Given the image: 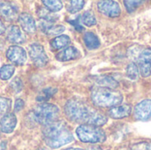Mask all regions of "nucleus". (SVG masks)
<instances>
[{"label": "nucleus", "instance_id": "22", "mask_svg": "<svg viewBox=\"0 0 151 150\" xmlns=\"http://www.w3.org/2000/svg\"><path fill=\"white\" fill-rule=\"evenodd\" d=\"M15 67L12 65H4L0 68V78L3 80H9L14 73Z\"/></svg>", "mask_w": 151, "mask_h": 150}, {"label": "nucleus", "instance_id": "36", "mask_svg": "<svg viewBox=\"0 0 151 150\" xmlns=\"http://www.w3.org/2000/svg\"><path fill=\"white\" fill-rule=\"evenodd\" d=\"M4 42H3L2 40H0V50H1V49H3V47H4Z\"/></svg>", "mask_w": 151, "mask_h": 150}, {"label": "nucleus", "instance_id": "16", "mask_svg": "<svg viewBox=\"0 0 151 150\" xmlns=\"http://www.w3.org/2000/svg\"><path fill=\"white\" fill-rule=\"evenodd\" d=\"M18 11L14 5L8 2L0 1V16L5 20L11 21L17 18Z\"/></svg>", "mask_w": 151, "mask_h": 150}, {"label": "nucleus", "instance_id": "34", "mask_svg": "<svg viewBox=\"0 0 151 150\" xmlns=\"http://www.w3.org/2000/svg\"><path fill=\"white\" fill-rule=\"evenodd\" d=\"M0 150H6V142L0 141Z\"/></svg>", "mask_w": 151, "mask_h": 150}, {"label": "nucleus", "instance_id": "15", "mask_svg": "<svg viewBox=\"0 0 151 150\" xmlns=\"http://www.w3.org/2000/svg\"><path fill=\"white\" fill-rule=\"evenodd\" d=\"M132 111V107L129 104H121L118 106H114L110 109L109 116L114 119H121L127 118Z\"/></svg>", "mask_w": 151, "mask_h": 150}, {"label": "nucleus", "instance_id": "8", "mask_svg": "<svg viewBox=\"0 0 151 150\" xmlns=\"http://www.w3.org/2000/svg\"><path fill=\"white\" fill-rule=\"evenodd\" d=\"M6 57L16 65H23L27 61V52L22 47L12 45L7 49Z\"/></svg>", "mask_w": 151, "mask_h": 150}, {"label": "nucleus", "instance_id": "1", "mask_svg": "<svg viewBox=\"0 0 151 150\" xmlns=\"http://www.w3.org/2000/svg\"><path fill=\"white\" fill-rule=\"evenodd\" d=\"M64 111L66 118L72 122L96 126H101L107 123V118L104 115L78 99L67 101Z\"/></svg>", "mask_w": 151, "mask_h": 150}, {"label": "nucleus", "instance_id": "35", "mask_svg": "<svg viewBox=\"0 0 151 150\" xmlns=\"http://www.w3.org/2000/svg\"><path fill=\"white\" fill-rule=\"evenodd\" d=\"M88 150H102V149L99 148V147H92V148H90Z\"/></svg>", "mask_w": 151, "mask_h": 150}, {"label": "nucleus", "instance_id": "38", "mask_svg": "<svg viewBox=\"0 0 151 150\" xmlns=\"http://www.w3.org/2000/svg\"><path fill=\"white\" fill-rule=\"evenodd\" d=\"M123 150H140V149H139V148H138V147H134V148H133V149H123Z\"/></svg>", "mask_w": 151, "mask_h": 150}, {"label": "nucleus", "instance_id": "25", "mask_svg": "<svg viewBox=\"0 0 151 150\" xmlns=\"http://www.w3.org/2000/svg\"><path fill=\"white\" fill-rule=\"evenodd\" d=\"M57 92H58V89L57 88H44V89H42L41 91V93L38 95V96H37L36 99H37V101H40V102L47 101L51 96H53Z\"/></svg>", "mask_w": 151, "mask_h": 150}, {"label": "nucleus", "instance_id": "6", "mask_svg": "<svg viewBox=\"0 0 151 150\" xmlns=\"http://www.w3.org/2000/svg\"><path fill=\"white\" fill-rule=\"evenodd\" d=\"M137 66L142 77H149L151 73V48L146 47L135 54Z\"/></svg>", "mask_w": 151, "mask_h": 150}, {"label": "nucleus", "instance_id": "20", "mask_svg": "<svg viewBox=\"0 0 151 150\" xmlns=\"http://www.w3.org/2000/svg\"><path fill=\"white\" fill-rule=\"evenodd\" d=\"M97 84L99 85V87L111 88V89H114V88H118V86H119L117 80H115L113 78L108 77V76H101V77H99L97 79Z\"/></svg>", "mask_w": 151, "mask_h": 150}, {"label": "nucleus", "instance_id": "19", "mask_svg": "<svg viewBox=\"0 0 151 150\" xmlns=\"http://www.w3.org/2000/svg\"><path fill=\"white\" fill-rule=\"evenodd\" d=\"M71 42V39L68 35L65 34H61L57 37H55L51 42H50V46L53 50H60L63 49L64 47H66L69 45Z\"/></svg>", "mask_w": 151, "mask_h": 150}, {"label": "nucleus", "instance_id": "12", "mask_svg": "<svg viewBox=\"0 0 151 150\" xmlns=\"http://www.w3.org/2000/svg\"><path fill=\"white\" fill-rule=\"evenodd\" d=\"M6 38L9 42L13 43H23L26 42V35L21 31L20 27L16 25H12L8 27Z\"/></svg>", "mask_w": 151, "mask_h": 150}, {"label": "nucleus", "instance_id": "40", "mask_svg": "<svg viewBox=\"0 0 151 150\" xmlns=\"http://www.w3.org/2000/svg\"><path fill=\"white\" fill-rule=\"evenodd\" d=\"M39 150H50V149H46V148H42V149H40Z\"/></svg>", "mask_w": 151, "mask_h": 150}, {"label": "nucleus", "instance_id": "23", "mask_svg": "<svg viewBox=\"0 0 151 150\" xmlns=\"http://www.w3.org/2000/svg\"><path fill=\"white\" fill-rule=\"evenodd\" d=\"M81 21L82 23L87 27H92L96 24V18L93 11H85L81 16Z\"/></svg>", "mask_w": 151, "mask_h": 150}, {"label": "nucleus", "instance_id": "31", "mask_svg": "<svg viewBox=\"0 0 151 150\" xmlns=\"http://www.w3.org/2000/svg\"><path fill=\"white\" fill-rule=\"evenodd\" d=\"M25 106V103L23 100L21 99H17L15 101V103H14V111L16 112H19V111H21Z\"/></svg>", "mask_w": 151, "mask_h": 150}, {"label": "nucleus", "instance_id": "5", "mask_svg": "<svg viewBox=\"0 0 151 150\" xmlns=\"http://www.w3.org/2000/svg\"><path fill=\"white\" fill-rule=\"evenodd\" d=\"M79 140L85 143H102L106 140V134L99 126L81 125L76 129Z\"/></svg>", "mask_w": 151, "mask_h": 150}, {"label": "nucleus", "instance_id": "21", "mask_svg": "<svg viewBox=\"0 0 151 150\" xmlns=\"http://www.w3.org/2000/svg\"><path fill=\"white\" fill-rule=\"evenodd\" d=\"M42 4L47 8V10L51 11V12L58 11L63 8L62 2L58 1V0H50V1L49 0H43Z\"/></svg>", "mask_w": 151, "mask_h": 150}, {"label": "nucleus", "instance_id": "29", "mask_svg": "<svg viewBox=\"0 0 151 150\" xmlns=\"http://www.w3.org/2000/svg\"><path fill=\"white\" fill-rule=\"evenodd\" d=\"M142 3H143L142 1H124L125 6L128 12L134 11Z\"/></svg>", "mask_w": 151, "mask_h": 150}, {"label": "nucleus", "instance_id": "10", "mask_svg": "<svg viewBox=\"0 0 151 150\" xmlns=\"http://www.w3.org/2000/svg\"><path fill=\"white\" fill-rule=\"evenodd\" d=\"M134 118L140 121L151 120V100H143L140 102L134 111Z\"/></svg>", "mask_w": 151, "mask_h": 150}, {"label": "nucleus", "instance_id": "4", "mask_svg": "<svg viewBox=\"0 0 151 150\" xmlns=\"http://www.w3.org/2000/svg\"><path fill=\"white\" fill-rule=\"evenodd\" d=\"M31 114L34 121L45 126L57 121L59 117V108L52 103H42L36 105L32 110Z\"/></svg>", "mask_w": 151, "mask_h": 150}, {"label": "nucleus", "instance_id": "28", "mask_svg": "<svg viewBox=\"0 0 151 150\" xmlns=\"http://www.w3.org/2000/svg\"><path fill=\"white\" fill-rule=\"evenodd\" d=\"M12 108V100L7 97L0 96V113H7Z\"/></svg>", "mask_w": 151, "mask_h": 150}, {"label": "nucleus", "instance_id": "14", "mask_svg": "<svg viewBox=\"0 0 151 150\" xmlns=\"http://www.w3.org/2000/svg\"><path fill=\"white\" fill-rule=\"evenodd\" d=\"M17 125V118L13 113H6L0 120V130L4 133L13 132Z\"/></svg>", "mask_w": 151, "mask_h": 150}, {"label": "nucleus", "instance_id": "17", "mask_svg": "<svg viewBox=\"0 0 151 150\" xmlns=\"http://www.w3.org/2000/svg\"><path fill=\"white\" fill-rule=\"evenodd\" d=\"M42 30L48 35H58L65 30V27L62 25H53L50 22H43L41 24Z\"/></svg>", "mask_w": 151, "mask_h": 150}, {"label": "nucleus", "instance_id": "39", "mask_svg": "<svg viewBox=\"0 0 151 150\" xmlns=\"http://www.w3.org/2000/svg\"><path fill=\"white\" fill-rule=\"evenodd\" d=\"M147 150H151V143H150V144L147 146Z\"/></svg>", "mask_w": 151, "mask_h": 150}, {"label": "nucleus", "instance_id": "26", "mask_svg": "<svg viewBox=\"0 0 151 150\" xmlns=\"http://www.w3.org/2000/svg\"><path fill=\"white\" fill-rule=\"evenodd\" d=\"M139 68L135 63H130L127 68V75L131 80H137L139 77Z\"/></svg>", "mask_w": 151, "mask_h": 150}, {"label": "nucleus", "instance_id": "32", "mask_svg": "<svg viewBox=\"0 0 151 150\" xmlns=\"http://www.w3.org/2000/svg\"><path fill=\"white\" fill-rule=\"evenodd\" d=\"M68 22H69L70 24H72V25L76 28V30H78V31H82V30H83V27L81 26V24H80L78 19H74V20H69Z\"/></svg>", "mask_w": 151, "mask_h": 150}, {"label": "nucleus", "instance_id": "2", "mask_svg": "<svg viewBox=\"0 0 151 150\" xmlns=\"http://www.w3.org/2000/svg\"><path fill=\"white\" fill-rule=\"evenodd\" d=\"M42 135L46 145L54 149L73 141L72 132L63 121H55L45 125L42 128Z\"/></svg>", "mask_w": 151, "mask_h": 150}, {"label": "nucleus", "instance_id": "7", "mask_svg": "<svg viewBox=\"0 0 151 150\" xmlns=\"http://www.w3.org/2000/svg\"><path fill=\"white\" fill-rule=\"evenodd\" d=\"M28 54L33 64L37 67H43L49 62V57L45 52V50L40 43L35 42L30 44L28 48Z\"/></svg>", "mask_w": 151, "mask_h": 150}, {"label": "nucleus", "instance_id": "18", "mask_svg": "<svg viewBox=\"0 0 151 150\" xmlns=\"http://www.w3.org/2000/svg\"><path fill=\"white\" fill-rule=\"evenodd\" d=\"M83 41L86 45V47L88 50H96L99 48L100 46V41L99 38L92 32H87L84 34Z\"/></svg>", "mask_w": 151, "mask_h": 150}, {"label": "nucleus", "instance_id": "27", "mask_svg": "<svg viewBox=\"0 0 151 150\" xmlns=\"http://www.w3.org/2000/svg\"><path fill=\"white\" fill-rule=\"evenodd\" d=\"M38 15L40 16V18L46 20V22H50V23L56 21L58 18V16L53 14V12H51L48 10H42V9L38 11Z\"/></svg>", "mask_w": 151, "mask_h": 150}, {"label": "nucleus", "instance_id": "33", "mask_svg": "<svg viewBox=\"0 0 151 150\" xmlns=\"http://www.w3.org/2000/svg\"><path fill=\"white\" fill-rule=\"evenodd\" d=\"M5 30H6L5 26H4V24L3 23V21L0 19V34H4V33L5 32Z\"/></svg>", "mask_w": 151, "mask_h": 150}, {"label": "nucleus", "instance_id": "9", "mask_svg": "<svg viewBox=\"0 0 151 150\" xmlns=\"http://www.w3.org/2000/svg\"><path fill=\"white\" fill-rule=\"evenodd\" d=\"M97 8L101 13L111 18L119 17L121 11L119 4L115 1H99Z\"/></svg>", "mask_w": 151, "mask_h": 150}, {"label": "nucleus", "instance_id": "3", "mask_svg": "<svg viewBox=\"0 0 151 150\" xmlns=\"http://www.w3.org/2000/svg\"><path fill=\"white\" fill-rule=\"evenodd\" d=\"M92 102L98 107H114L123 101L120 92L102 87H96L91 91Z\"/></svg>", "mask_w": 151, "mask_h": 150}, {"label": "nucleus", "instance_id": "11", "mask_svg": "<svg viewBox=\"0 0 151 150\" xmlns=\"http://www.w3.org/2000/svg\"><path fill=\"white\" fill-rule=\"evenodd\" d=\"M19 23L21 26L22 29L28 33V34H34L36 30V25L34 18L32 15H30L27 12H22L18 17Z\"/></svg>", "mask_w": 151, "mask_h": 150}, {"label": "nucleus", "instance_id": "30", "mask_svg": "<svg viewBox=\"0 0 151 150\" xmlns=\"http://www.w3.org/2000/svg\"><path fill=\"white\" fill-rule=\"evenodd\" d=\"M11 88L12 89V91L14 93H19L22 90L23 88V83H22V80L19 79V78H15L12 82H11V85H10Z\"/></svg>", "mask_w": 151, "mask_h": 150}, {"label": "nucleus", "instance_id": "24", "mask_svg": "<svg viewBox=\"0 0 151 150\" xmlns=\"http://www.w3.org/2000/svg\"><path fill=\"white\" fill-rule=\"evenodd\" d=\"M84 5H85V1H82V0L70 1L69 4L66 5V10L70 13H75L82 10Z\"/></svg>", "mask_w": 151, "mask_h": 150}, {"label": "nucleus", "instance_id": "13", "mask_svg": "<svg viewBox=\"0 0 151 150\" xmlns=\"http://www.w3.org/2000/svg\"><path fill=\"white\" fill-rule=\"evenodd\" d=\"M81 57V52L80 50L73 47V46H69L60 52H58L56 55V59L60 62H67L71 60L77 59Z\"/></svg>", "mask_w": 151, "mask_h": 150}, {"label": "nucleus", "instance_id": "37", "mask_svg": "<svg viewBox=\"0 0 151 150\" xmlns=\"http://www.w3.org/2000/svg\"><path fill=\"white\" fill-rule=\"evenodd\" d=\"M65 150H83V149H75V148H71V149H65Z\"/></svg>", "mask_w": 151, "mask_h": 150}]
</instances>
